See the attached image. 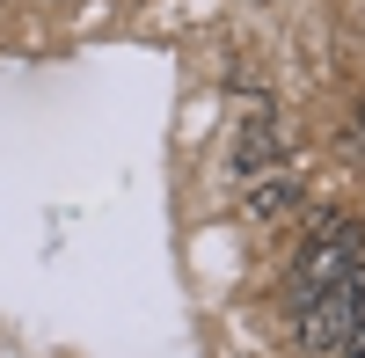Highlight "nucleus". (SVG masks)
Wrapping results in <instances>:
<instances>
[{"mask_svg": "<svg viewBox=\"0 0 365 358\" xmlns=\"http://www.w3.org/2000/svg\"><path fill=\"white\" fill-rule=\"evenodd\" d=\"M358 285H365V278H351V285H336V292H314V300L299 307V351H344Z\"/></svg>", "mask_w": 365, "mask_h": 358, "instance_id": "2", "label": "nucleus"}, {"mask_svg": "<svg viewBox=\"0 0 365 358\" xmlns=\"http://www.w3.org/2000/svg\"><path fill=\"white\" fill-rule=\"evenodd\" d=\"M351 132H358V146H365V103H358V125H351Z\"/></svg>", "mask_w": 365, "mask_h": 358, "instance_id": "6", "label": "nucleus"}, {"mask_svg": "<svg viewBox=\"0 0 365 358\" xmlns=\"http://www.w3.org/2000/svg\"><path fill=\"white\" fill-rule=\"evenodd\" d=\"M241 213L249 220H285V213H299V175L292 168H263V175H249V198H241Z\"/></svg>", "mask_w": 365, "mask_h": 358, "instance_id": "3", "label": "nucleus"}, {"mask_svg": "<svg viewBox=\"0 0 365 358\" xmlns=\"http://www.w3.org/2000/svg\"><path fill=\"white\" fill-rule=\"evenodd\" d=\"M344 358H365V285L351 300V329H344Z\"/></svg>", "mask_w": 365, "mask_h": 358, "instance_id": "5", "label": "nucleus"}, {"mask_svg": "<svg viewBox=\"0 0 365 358\" xmlns=\"http://www.w3.org/2000/svg\"><path fill=\"white\" fill-rule=\"evenodd\" d=\"M351 278H365V220H322L292 263V307H307L314 292H336Z\"/></svg>", "mask_w": 365, "mask_h": 358, "instance_id": "1", "label": "nucleus"}, {"mask_svg": "<svg viewBox=\"0 0 365 358\" xmlns=\"http://www.w3.org/2000/svg\"><path fill=\"white\" fill-rule=\"evenodd\" d=\"M263 168H285V132L270 117H249L234 132V175H263Z\"/></svg>", "mask_w": 365, "mask_h": 358, "instance_id": "4", "label": "nucleus"}]
</instances>
